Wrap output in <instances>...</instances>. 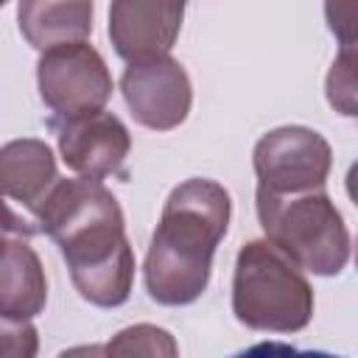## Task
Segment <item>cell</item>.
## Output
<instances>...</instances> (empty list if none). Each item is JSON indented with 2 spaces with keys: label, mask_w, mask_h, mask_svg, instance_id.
<instances>
[{
  "label": "cell",
  "mask_w": 358,
  "mask_h": 358,
  "mask_svg": "<svg viewBox=\"0 0 358 358\" xmlns=\"http://www.w3.org/2000/svg\"><path fill=\"white\" fill-rule=\"evenodd\" d=\"M92 0H20V34L39 53L53 45L84 42L92 34Z\"/></svg>",
  "instance_id": "cell-12"
},
{
  "label": "cell",
  "mask_w": 358,
  "mask_h": 358,
  "mask_svg": "<svg viewBox=\"0 0 358 358\" xmlns=\"http://www.w3.org/2000/svg\"><path fill=\"white\" fill-rule=\"evenodd\" d=\"M39 232L59 246L81 299L95 308H117L131 296L134 252L123 229V210L101 179H62L45 196Z\"/></svg>",
  "instance_id": "cell-1"
},
{
  "label": "cell",
  "mask_w": 358,
  "mask_h": 358,
  "mask_svg": "<svg viewBox=\"0 0 358 358\" xmlns=\"http://www.w3.org/2000/svg\"><path fill=\"white\" fill-rule=\"evenodd\" d=\"M106 355H176L179 347L173 336L157 324H131L109 338V344L101 350Z\"/></svg>",
  "instance_id": "cell-13"
},
{
  "label": "cell",
  "mask_w": 358,
  "mask_h": 358,
  "mask_svg": "<svg viewBox=\"0 0 358 358\" xmlns=\"http://www.w3.org/2000/svg\"><path fill=\"white\" fill-rule=\"evenodd\" d=\"M56 182V157L45 140L20 137L0 145V218L11 235L39 232L36 213Z\"/></svg>",
  "instance_id": "cell-7"
},
{
  "label": "cell",
  "mask_w": 358,
  "mask_h": 358,
  "mask_svg": "<svg viewBox=\"0 0 358 358\" xmlns=\"http://www.w3.org/2000/svg\"><path fill=\"white\" fill-rule=\"evenodd\" d=\"M252 165L257 173V190L305 193L327 185L333 148L316 129L280 126L257 140Z\"/></svg>",
  "instance_id": "cell-6"
},
{
  "label": "cell",
  "mask_w": 358,
  "mask_h": 358,
  "mask_svg": "<svg viewBox=\"0 0 358 358\" xmlns=\"http://www.w3.org/2000/svg\"><path fill=\"white\" fill-rule=\"evenodd\" d=\"M120 92L131 117L151 131H171L190 115L193 87L173 56L129 62L120 76Z\"/></svg>",
  "instance_id": "cell-8"
},
{
  "label": "cell",
  "mask_w": 358,
  "mask_h": 358,
  "mask_svg": "<svg viewBox=\"0 0 358 358\" xmlns=\"http://www.w3.org/2000/svg\"><path fill=\"white\" fill-rule=\"evenodd\" d=\"M131 148L129 129L106 109L64 120L59 126V154L76 176L106 179L120 171Z\"/></svg>",
  "instance_id": "cell-10"
},
{
  "label": "cell",
  "mask_w": 358,
  "mask_h": 358,
  "mask_svg": "<svg viewBox=\"0 0 358 358\" xmlns=\"http://www.w3.org/2000/svg\"><path fill=\"white\" fill-rule=\"evenodd\" d=\"M232 313L260 333H299L313 316V288L277 246L249 241L232 271Z\"/></svg>",
  "instance_id": "cell-4"
},
{
  "label": "cell",
  "mask_w": 358,
  "mask_h": 358,
  "mask_svg": "<svg viewBox=\"0 0 358 358\" xmlns=\"http://www.w3.org/2000/svg\"><path fill=\"white\" fill-rule=\"evenodd\" d=\"M48 277L39 255L20 235H11L0 249V316L34 319L45 310Z\"/></svg>",
  "instance_id": "cell-11"
},
{
  "label": "cell",
  "mask_w": 358,
  "mask_h": 358,
  "mask_svg": "<svg viewBox=\"0 0 358 358\" xmlns=\"http://www.w3.org/2000/svg\"><path fill=\"white\" fill-rule=\"evenodd\" d=\"M8 238H11V232L6 229V224H3V218H0V249H3V243H6Z\"/></svg>",
  "instance_id": "cell-17"
},
{
  "label": "cell",
  "mask_w": 358,
  "mask_h": 358,
  "mask_svg": "<svg viewBox=\"0 0 358 358\" xmlns=\"http://www.w3.org/2000/svg\"><path fill=\"white\" fill-rule=\"evenodd\" d=\"M324 17L341 48H355V0H324Z\"/></svg>",
  "instance_id": "cell-16"
},
{
  "label": "cell",
  "mask_w": 358,
  "mask_h": 358,
  "mask_svg": "<svg viewBox=\"0 0 358 358\" xmlns=\"http://www.w3.org/2000/svg\"><path fill=\"white\" fill-rule=\"evenodd\" d=\"M36 84L45 106L59 123L101 112L112 95V73L87 39L42 50Z\"/></svg>",
  "instance_id": "cell-5"
},
{
  "label": "cell",
  "mask_w": 358,
  "mask_h": 358,
  "mask_svg": "<svg viewBox=\"0 0 358 358\" xmlns=\"http://www.w3.org/2000/svg\"><path fill=\"white\" fill-rule=\"evenodd\" d=\"M255 201L266 241L294 266L319 277H336L347 268L350 229L324 187L305 193L257 190Z\"/></svg>",
  "instance_id": "cell-3"
},
{
  "label": "cell",
  "mask_w": 358,
  "mask_h": 358,
  "mask_svg": "<svg viewBox=\"0 0 358 358\" xmlns=\"http://www.w3.org/2000/svg\"><path fill=\"white\" fill-rule=\"evenodd\" d=\"M187 0H112L109 39L120 59L143 62L171 53Z\"/></svg>",
  "instance_id": "cell-9"
},
{
  "label": "cell",
  "mask_w": 358,
  "mask_h": 358,
  "mask_svg": "<svg viewBox=\"0 0 358 358\" xmlns=\"http://www.w3.org/2000/svg\"><path fill=\"white\" fill-rule=\"evenodd\" d=\"M229 215V193L213 179L193 176L171 190L143 266L145 291L154 302L179 308L204 294Z\"/></svg>",
  "instance_id": "cell-2"
},
{
  "label": "cell",
  "mask_w": 358,
  "mask_h": 358,
  "mask_svg": "<svg viewBox=\"0 0 358 358\" xmlns=\"http://www.w3.org/2000/svg\"><path fill=\"white\" fill-rule=\"evenodd\" d=\"M327 101L336 112L355 117V48H341L327 73Z\"/></svg>",
  "instance_id": "cell-14"
},
{
  "label": "cell",
  "mask_w": 358,
  "mask_h": 358,
  "mask_svg": "<svg viewBox=\"0 0 358 358\" xmlns=\"http://www.w3.org/2000/svg\"><path fill=\"white\" fill-rule=\"evenodd\" d=\"M36 352L39 338L31 319L0 316V358H34Z\"/></svg>",
  "instance_id": "cell-15"
},
{
  "label": "cell",
  "mask_w": 358,
  "mask_h": 358,
  "mask_svg": "<svg viewBox=\"0 0 358 358\" xmlns=\"http://www.w3.org/2000/svg\"><path fill=\"white\" fill-rule=\"evenodd\" d=\"M6 3H8V0H0V6H6Z\"/></svg>",
  "instance_id": "cell-18"
}]
</instances>
